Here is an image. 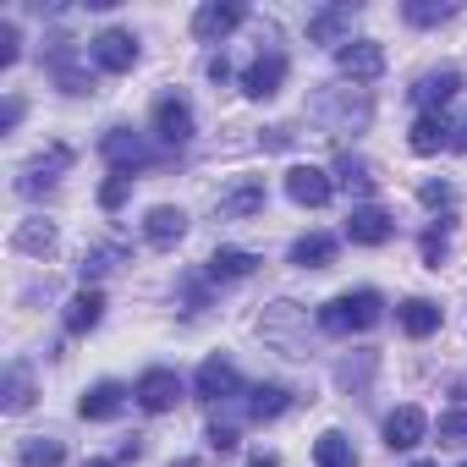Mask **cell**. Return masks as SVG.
Instances as JSON below:
<instances>
[{
    "mask_svg": "<svg viewBox=\"0 0 467 467\" xmlns=\"http://www.w3.org/2000/svg\"><path fill=\"white\" fill-rule=\"evenodd\" d=\"M407 149H412V154H440V149H451V121H445L440 110H423V116L412 121V132H407Z\"/></svg>",
    "mask_w": 467,
    "mask_h": 467,
    "instance_id": "cell-20",
    "label": "cell"
},
{
    "mask_svg": "<svg viewBox=\"0 0 467 467\" xmlns=\"http://www.w3.org/2000/svg\"><path fill=\"white\" fill-rule=\"evenodd\" d=\"M330 192H336V182H330L319 165H292V171H286V198H292V203H303V209H325Z\"/></svg>",
    "mask_w": 467,
    "mask_h": 467,
    "instance_id": "cell-9",
    "label": "cell"
},
{
    "mask_svg": "<svg viewBox=\"0 0 467 467\" xmlns=\"http://www.w3.org/2000/svg\"><path fill=\"white\" fill-rule=\"evenodd\" d=\"M336 67H341V78H352V83H374V78L385 72V50H379L374 39H358V45H341V50H336Z\"/></svg>",
    "mask_w": 467,
    "mask_h": 467,
    "instance_id": "cell-10",
    "label": "cell"
},
{
    "mask_svg": "<svg viewBox=\"0 0 467 467\" xmlns=\"http://www.w3.org/2000/svg\"><path fill=\"white\" fill-rule=\"evenodd\" d=\"M17 56H23V34H17V23H0V67H17Z\"/></svg>",
    "mask_w": 467,
    "mask_h": 467,
    "instance_id": "cell-38",
    "label": "cell"
},
{
    "mask_svg": "<svg viewBox=\"0 0 467 467\" xmlns=\"http://www.w3.org/2000/svg\"><path fill=\"white\" fill-rule=\"evenodd\" d=\"M88 467H110V462H88Z\"/></svg>",
    "mask_w": 467,
    "mask_h": 467,
    "instance_id": "cell-45",
    "label": "cell"
},
{
    "mask_svg": "<svg viewBox=\"0 0 467 467\" xmlns=\"http://www.w3.org/2000/svg\"><path fill=\"white\" fill-rule=\"evenodd\" d=\"M110 270H116V248H94V254H83V265H78L83 286H88V281H99V275H110Z\"/></svg>",
    "mask_w": 467,
    "mask_h": 467,
    "instance_id": "cell-33",
    "label": "cell"
},
{
    "mask_svg": "<svg viewBox=\"0 0 467 467\" xmlns=\"http://www.w3.org/2000/svg\"><path fill=\"white\" fill-rule=\"evenodd\" d=\"M176 467H198V462H176Z\"/></svg>",
    "mask_w": 467,
    "mask_h": 467,
    "instance_id": "cell-46",
    "label": "cell"
},
{
    "mask_svg": "<svg viewBox=\"0 0 467 467\" xmlns=\"http://www.w3.org/2000/svg\"><path fill=\"white\" fill-rule=\"evenodd\" d=\"M412 467H434V462H412Z\"/></svg>",
    "mask_w": 467,
    "mask_h": 467,
    "instance_id": "cell-47",
    "label": "cell"
},
{
    "mask_svg": "<svg viewBox=\"0 0 467 467\" xmlns=\"http://www.w3.org/2000/svg\"><path fill=\"white\" fill-rule=\"evenodd\" d=\"M396 237V220L379 209V203H358L352 214H347V243H358V248H385Z\"/></svg>",
    "mask_w": 467,
    "mask_h": 467,
    "instance_id": "cell-4",
    "label": "cell"
},
{
    "mask_svg": "<svg viewBox=\"0 0 467 467\" xmlns=\"http://www.w3.org/2000/svg\"><path fill=\"white\" fill-rule=\"evenodd\" d=\"M254 270H259V254H248V248H220L209 259V281H243Z\"/></svg>",
    "mask_w": 467,
    "mask_h": 467,
    "instance_id": "cell-24",
    "label": "cell"
},
{
    "mask_svg": "<svg viewBox=\"0 0 467 467\" xmlns=\"http://www.w3.org/2000/svg\"><path fill=\"white\" fill-rule=\"evenodd\" d=\"M209 451H220V456H231V451H237V429H225V423H209Z\"/></svg>",
    "mask_w": 467,
    "mask_h": 467,
    "instance_id": "cell-40",
    "label": "cell"
},
{
    "mask_svg": "<svg viewBox=\"0 0 467 467\" xmlns=\"http://www.w3.org/2000/svg\"><path fill=\"white\" fill-rule=\"evenodd\" d=\"M352 23H358V6H352V0H341V6H325V12L308 17V39L341 50V45H352Z\"/></svg>",
    "mask_w": 467,
    "mask_h": 467,
    "instance_id": "cell-8",
    "label": "cell"
},
{
    "mask_svg": "<svg viewBox=\"0 0 467 467\" xmlns=\"http://www.w3.org/2000/svg\"><path fill=\"white\" fill-rule=\"evenodd\" d=\"M99 154L116 165V176H132V171H143V165H149V143H143L132 127H110V132L99 138Z\"/></svg>",
    "mask_w": 467,
    "mask_h": 467,
    "instance_id": "cell-5",
    "label": "cell"
},
{
    "mask_svg": "<svg viewBox=\"0 0 467 467\" xmlns=\"http://www.w3.org/2000/svg\"><path fill=\"white\" fill-rule=\"evenodd\" d=\"M143 237H149L154 248H176V243L187 237V214H182L176 203H160V209H149V220H143Z\"/></svg>",
    "mask_w": 467,
    "mask_h": 467,
    "instance_id": "cell-18",
    "label": "cell"
},
{
    "mask_svg": "<svg viewBox=\"0 0 467 467\" xmlns=\"http://www.w3.org/2000/svg\"><path fill=\"white\" fill-rule=\"evenodd\" d=\"M281 83H286V56H281V50L259 56V61L243 72V94H248V99H275Z\"/></svg>",
    "mask_w": 467,
    "mask_h": 467,
    "instance_id": "cell-11",
    "label": "cell"
},
{
    "mask_svg": "<svg viewBox=\"0 0 467 467\" xmlns=\"http://www.w3.org/2000/svg\"><path fill=\"white\" fill-rule=\"evenodd\" d=\"M209 78H214V83H225V78H231V61H225V56H214V61H209Z\"/></svg>",
    "mask_w": 467,
    "mask_h": 467,
    "instance_id": "cell-42",
    "label": "cell"
},
{
    "mask_svg": "<svg viewBox=\"0 0 467 467\" xmlns=\"http://www.w3.org/2000/svg\"><path fill=\"white\" fill-rule=\"evenodd\" d=\"M418 198H423V209H451V203H456V187H451V182H423Z\"/></svg>",
    "mask_w": 467,
    "mask_h": 467,
    "instance_id": "cell-37",
    "label": "cell"
},
{
    "mask_svg": "<svg viewBox=\"0 0 467 467\" xmlns=\"http://www.w3.org/2000/svg\"><path fill=\"white\" fill-rule=\"evenodd\" d=\"M292 265H297V270H325V265H336V237H330V231H308V237H297V243H292Z\"/></svg>",
    "mask_w": 467,
    "mask_h": 467,
    "instance_id": "cell-21",
    "label": "cell"
},
{
    "mask_svg": "<svg viewBox=\"0 0 467 467\" xmlns=\"http://www.w3.org/2000/svg\"><path fill=\"white\" fill-rule=\"evenodd\" d=\"M243 23H248V12L237 6V0H225V6H220V0H209V6H198V12H192V39L220 45L225 34H237Z\"/></svg>",
    "mask_w": 467,
    "mask_h": 467,
    "instance_id": "cell-3",
    "label": "cell"
},
{
    "mask_svg": "<svg viewBox=\"0 0 467 467\" xmlns=\"http://www.w3.org/2000/svg\"><path fill=\"white\" fill-rule=\"evenodd\" d=\"M214 209H220V220H254V214L265 209V182H259V176L237 182V187H231Z\"/></svg>",
    "mask_w": 467,
    "mask_h": 467,
    "instance_id": "cell-19",
    "label": "cell"
},
{
    "mask_svg": "<svg viewBox=\"0 0 467 467\" xmlns=\"http://www.w3.org/2000/svg\"><path fill=\"white\" fill-rule=\"evenodd\" d=\"M154 132H160V143L182 149V143L192 138V105H187L182 94H160V99H154Z\"/></svg>",
    "mask_w": 467,
    "mask_h": 467,
    "instance_id": "cell-7",
    "label": "cell"
},
{
    "mask_svg": "<svg viewBox=\"0 0 467 467\" xmlns=\"http://www.w3.org/2000/svg\"><path fill=\"white\" fill-rule=\"evenodd\" d=\"M336 171H341V187H347V192H363V198L374 192V165H368V160L341 154V165H336Z\"/></svg>",
    "mask_w": 467,
    "mask_h": 467,
    "instance_id": "cell-31",
    "label": "cell"
},
{
    "mask_svg": "<svg viewBox=\"0 0 467 467\" xmlns=\"http://www.w3.org/2000/svg\"><path fill=\"white\" fill-rule=\"evenodd\" d=\"M12 248H17V254H39V259H50V254H56V225H50V220H28L17 237H12Z\"/></svg>",
    "mask_w": 467,
    "mask_h": 467,
    "instance_id": "cell-27",
    "label": "cell"
},
{
    "mask_svg": "<svg viewBox=\"0 0 467 467\" xmlns=\"http://www.w3.org/2000/svg\"><path fill=\"white\" fill-rule=\"evenodd\" d=\"M23 467H61L67 462V445L56 440V434H34V440H23Z\"/></svg>",
    "mask_w": 467,
    "mask_h": 467,
    "instance_id": "cell-28",
    "label": "cell"
},
{
    "mask_svg": "<svg viewBox=\"0 0 467 467\" xmlns=\"http://www.w3.org/2000/svg\"><path fill=\"white\" fill-rule=\"evenodd\" d=\"M248 467H281V462H275V456H270V451H259V456H254V462H248Z\"/></svg>",
    "mask_w": 467,
    "mask_h": 467,
    "instance_id": "cell-44",
    "label": "cell"
},
{
    "mask_svg": "<svg viewBox=\"0 0 467 467\" xmlns=\"http://www.w3.org/2000/svg\"><path fill=\"white\" fill-rule=\"evenodd\" d=\"M99 319H105V297H99L94 286H88V292H78V297L67 303V330H72V336H88Z\"/></svg>",
    "mask_w": 467,
    "mask_h": 467,
    "instance_id": "cell-25",
    "label": "cell"
},
{
    "mask_svg": "<svg viewBox=\"0 0 467 467\" xmlns=\"http://www.w3.org/2000/svg\"><path fill=\"white\" fill-rule=\"evenodd\" d=\"M379 314H385V303H379V292H341V297H330L325 308H319V330L325 336H358V330H368V325H379Z\"/></svg>",
    "mask_w": 467,
    "mask_h": 467,
    "instance_id": "cell-2",
    "label": "cell"
},
{
    "mask_svg": "<svg viewBox=\"0 0 467 467\" xmlns=\"http://www.w3.org/2000/svg\"><path fill=\"white\" fill-rule=\"evenodd\" d=\"M88 56H94L99 72H132V67H138V39H132L127 28H105V34L88 45Z\"/></svg>",
    "mask_w": 467,
    "mask_h": 467,
    "instance_id": "cell-6",
    "label": "cell"
},
{
    "mask_svg": "<svg viewBox=\"0 0 467 467\" xmlns=\"http://www.w3.org/2000/svg\"><path fill=\"white\" fill-rule=\"evenodd\" d=\"M396 319H401V330H407L412 341H423V336L440 330V308H434L429 297H407V303L396 308Z\"/></svg>",
    "mask_w": 467,
    "mask_h": 467,
    "instance_id": "cell-23",
    "label": "cell"
},
{
    "mask_svg": "<svg viewBox=\"0 0 467 467\" xmlns=\"http://www.w3.org/2000/svg\"><path fill=\"white\" fill-rule=\"evenodd\" d=\"M132 396H138V407H143V412H171V407L182 401V379H176L171 368H149V374L138 379V390H132Z\"/></svg>",
    "mask_w": 467,
    "mask_h": 467,
    "instance_id": "cell-12",
    "label": "cell"
},
{
    "mask_svg": "<svg viewBox=\"0 0 467 467\" xmlns=\"http://www.w3.org/2000/svg\"><path fill=\"white\" fill-rule=\"evenodd\" d=\"M456 94H462V72H451V67H445V72H423V78L412 83V105H418V110H440V105H451Z\"/></svg>",
    "mask_w": 467,
    "mask_h": 467,
    "instance_id": "cell-14",
    "label": "cell"
},
{
    "mask_svg": "<svg viewBox=\"0 0 467 467\" xmlns=\"http://www.w3.org/2000/svg\"><path fill=\"white\" fill-rule=\"evenodd\" d=\"M423 434H429L423 407H396V412L385 418V445H390V451H412Z\"/></svg>",
    "mask_w": 467,
    "mask_h": 467,
    "instance_id": "cell-17",
    "label": "cell"
},
{
    "mask_svg": "<svg viewBox=\"0 0 467 467\" xmlns=\"http://www.w3.org/2000/svg\"><path fill=\"white\" fill-rule=\"evenodd\" d=\"M440 445H467V407H451L440 418Z\"/></svg>",
    "mask_w": 467,
    "mask_h": 467,
    "instance_id": "cell-35",
    "label": "cell"
},
{
    "mask_svg": "<svg viewBox=\"0 0 467 467\" xmlns=\"http://www.w3.org/2000/svg\"><path fill=\"white\" fill-rule=\"evenodd\" d=\"M67 165H72V149H61V143H56L45 160H34V165L17 176V192H23V198H39L45 187H56V182H61V171H67Z\"/></svg>",
    "mask_w": 467,
    "mask_h": 467,
    "instance_id": "cell-13",
    "label": "cell"
},
{
    "mask_svg": "<svg viewBox=\"0 0 467 467\" xmlns=\"http://www.w3.org/2000/svg\"><path fill=\"white\" fill-rule=\"evenodd\" d=\"M418 254H423V265H429V270H440V265H445L451 243H445V231H440V225H429V231H423V243H418Z\"/></svg>",
    "mask_w": 467,
    "mask_h": 467,
    "instance_id": "cell-34",
    "label": "cell"
},
{
    "mask_svg": "<svg viewBox=\"0 0 467 467\" xmlns=\"http://www.w3.org/2000/svg\"><path fill=\"white\" fill-rule=\"evenodd\" d=\"M17 121H23V99L12 94V99H6V110H0V127H6V132H12Z\"/></svg>",
    "mask_w": 467,
    "mask_h": 467,
    "instance_id": "cell-41",
    "label": "cell"
},
{
    "mask_svg": "<svg viewBox=\"0 0 467 467\" xmlns=\"http://www.w3.org/2000/svg\"><path fill=\"white\" fill-rule=\"evenodd\" d=\"M368 368H374V352H358V368H352V358H347L336 379H341L347 390H363V385H368Z\"/></svg>",
    "mask_w": 467,
    "mask_h": 467,
    "instance_id": "cell-36",
    "label": "cell"
},
{
    "mask_svg": "<svg viewBox=\"0 0 467 467\" xmlns=\"http://www.w3.org/2000/svg\"><path fill=\"white\" fill-rule=\"evenodd\" d=\"M237 368H231L225 358H209L203 368H198V379H192V396L198 401H225V396H237Z\"/></svg>",
    "mask_w": 467,
    "mask_h": 467,
    "instance_id": "cell-16",
    "label": "cell"
},
{
    "mask_svg": "<svg viewBox=\"0 0 467 467\" xmlns=\"http://www.w3.org/2000/svg\"><path fill=\"white\" fill-rule=\"evenodd\" d=\"M401 17H407L412 28H440V23H451V17H456V6H440V0H407Z\"/></svg>",
    "mask_w": 467,
    "mask_h": 467,
    "instance_id": "cell-30",
    "label": "cell"
},
{
    "mask_svg": "<svg viewBox=\"0 0 467 467\" xmlns=\"http://www.w3.org/2000/svg\"><path fill=\"white\" fill-rule=\"evenodd\" d=\"M28 407H34V379L23 363H12L6 368V412H28Z\"/></svg>",
    "mask_w": 467,
    "mask_h": 467,
    "instance_id": "cell-32",
    "label": "cell"
},
{
    "mask_svg": "<svg viewBox=\"0 0 467 467\" xmlns=\"http://www.w3.org/2000/svg\"><path fill=\"white\" fill-rule=\"evenodd\" d=\"M286 407H292V390H286V385H259V390H254V401H248V418L270 423V418H281Z\"/></svg>",
    "mask_w": 467,
    "mask_h": 467,
    "instance_id": "cell-29",
    "label": "cell"
},
{
    "mask_svg": "<svg viewBox=\"0 0 467 467\" xmlns=\"http://www.w3.org/2000/svg\"><path fill=\"white\" fill-rule=\"evenodd\" d=\"M462 467H467V462H462Z\"/></svg>",
    "mask_w": 467,
    "mask_h": 467,
    "instance_id": "cell-48",
    "label": "cell"
},
{
    "mask_svg": "<svg viewBox=\"0 0 467 467\" xmlns=\"http://www.w3.org/2000/svg\"><path fill=\"white\" fill-rule=\"evenodd\" d=\"M127 407V385H116V379H99V385H88L83 396H78V412L88 418V423H105V418H116Z\"/></svg>",
    "mask_w": 467,
    "mask_h": 467,
    "instance_id": "cell-15",
    "label": "cell"
},
{
    "mask_svg": "<svg viewBox=\"0 0 467 467\" xmlns=\"http://www.w3.org/2000/svg\"><path fill=\"white\" fill-rule=\"evenodd\" d=\"M308 116L325 127V132H336V138H347V132H363L368 121H374V99L352 83V88H319L314 99H308Z\"/></svg>",
    "mask_w": 467,
    "mask_h": 467,
    "instance_id": "cell-1",
    "label": "cell"
},
{
    "mask_svg": "<svg viewBox=\"0 0 467 467\" xmlns=\"http://www.w3.org/2000/svg\"><path fill=\"white\" fill-rule=\"evenodd\" d=\"M451 149H467V121H462V127H451Z\"/></svg>",
    "mask_w": 467,
    "mask_h": 467,
    "instance_id": "cell-43",
    "label": "cell"
},
{
    "mask_svg": "<svg viewBox=\"0 0 467 467\" xmlns=\"http://www.w3.org/2000/svg\"><path fill=\"white\" fill-rule=\"evenodd\" d=\"M127 192H132V176H110V182L99 187V209H121Z\"/></svg>",
    "mask_w": 467,
    "mask_h": 467,
    "instance_id": "cell-39",
    "label": "cell"
},
{
    "mask_svg": "<svg viewBox=\"0 0 467 467\" xmlns=\"http://www.w3.org/2000/svg\"><path fill=\"white\" fill-rule=\"evenodd\" d=\"M314 462H319V467H358V451H352V440H347L341 429H325V434L314 440Z\"/></svg>",
    "mask_w": 467,
    "mask_h": 467,
    "instance_id": "cell-26",
    "label": "cell"
},
{
    "mask_svg": "<svg viewBox=\"0 0 467 467\" xmlns=\"http://www.w3.org/2000/svg\"><path fill=\"white\" fill-rule=\"evenodd\" d=\"M72 56H78V50H72L67 39H61L56 50H50V72H56V83H61L67 94H94V78H88V72H83V67H78Z\"/></svg>",
    "mask_w": 467,
    "mask_h": 467,
    "instance_id": "cell-22",
    "label": "cell"
}]
</instances>
